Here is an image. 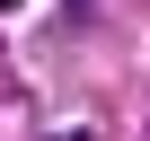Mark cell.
I'll return each instance as SVG.
<instances>
[{"instance_id":"obj_1","label":"cell","mask_w":150,"mask_h":141,"mask_svg":"<svg viewBox=\"0 0 150 141\" xmlns=\"http://www.w3.org/2000/svg\"><path fill=\"white\" fill-rule=\"evenodd\" d=\"M53 141H97V132H53Z\"/></svg>"},{"instance_id":"obj_2","label":"cell","mask_w":150,"mask_h":141,"mask_svg":"<svg viewBox=\"0 0 150 141\" xmlns=\"http://www.w3.org/2000/svg\"><path fill=\"white\" fill-rule=\"evenodd\" d=\"M0 9H9V0H0Z\"/></svg>"}]
</instances>
